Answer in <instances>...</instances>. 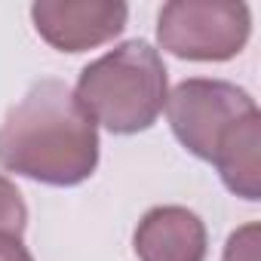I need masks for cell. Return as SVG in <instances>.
I'll return each instance as SVG.
<instances>
[{
    "label": "cell",
    "instance_id": "1",
    "mask_svg": "<svg viewBox=\"0 0 261 261\" xmlns=\"http://www.w3.org/2000/svg\"><path fill=\"white\" fill-rule=\"evenodd\" d=\"M0 166L53 188L83 185L98 166V129L62 80H40L0 123Z\"/></svg>",
    "mask_w": 261,
    "mask_h": 261
},
{
    "label": "cell",
    "instance_id": "2",
    "mask_svg": "<svg viewBox=\"0 0 261 261\" xmlns=\"http://www.w3.org/2000/svg\"><path fill=\"white\" fill-rule=\"evenodd\" d=\"M74 95L92 123H101L108 133H145L157 123L169 95L163 56L148 40H126L80 71Z\"/></svg>",
    "mask_w": 261,
    "mask_h": 261
},
{
    "label": "cell",
    "instance_id": "3",
    "mask_svg": "<svg viewBox=\"0 0 261 261\" xmlns=\"http://www.w3.org/2000/svg\"><path fill=\"white\" fill-rule=\"evenodd\" d=\"M252 16L237 0H172L157 16V40L188 62H227L243 53Z\"/></svg>",
    "mask_w": 261,
    "mask_h": 261
},
{
    "label": "cell",
    "instance_id": "4",
    "mask_svg": "<svg viewBox=\"0 0 261 261\" xmlns=\"http://www.w3.org/2000/svg\"><path fill=\"white\" fill-rule=\"evenodd\" d=\"M252 111H258L255 98L227 80L191 77L166 95V114L175 139L206 163H212L230 126L249 117Z\"/></svg>",
    "mask_w": 261,
    "mask_h": 261
},
{
    "label": "cell",
    "instance_id": "5",
    "mask_svg": "<svg viewBox=\"0 0 261 261\" xmlns=\"http://www.w3.org/2000/svg\"><path fill=\"white\" fill-rule=\"evenodd\" d=\"M126 4L114 0H40L31 7L37 34L59 53H86L126 28Z\"/></svg>",
    "mask_w": 261,
    "mask_h": 261
},
{
    "label": "cell",
    "instance_id": "6",
    "mask_svg": "<svg viewBox=\"0 0 261 261\" xmlns=\"http://www.w3.org/2000/svg\"><path fill=\"white\" fill-rule=\"evenodd\" d=\"M139 261H203L206 224L185 206H154L133 237Z\"/></svg>",
    "mask_w": 261,
    "mask_h": 261
},
{
    "label": "cell",
    "instance_id": "7",
    "mask_svg": "<svg viewBox=\"0 0 261 261\" xmlns=\"http://www.w3.org/2000/svg\"><path fill=\"white\" fill-rule=\"evenodd\" d=\"M224 188L249 203L261 197V114L252 111L221 139L212 157Z\"/></svg>",
    "mask_w": 261,
    "mask_h": 261
},
{
    "label": "cell",
    "instance_id": "8",
    "mask_svg": "<svg viewBox=\"0 0 261 261\" xmlns=\"http://www.w3.org/2000/svg\"><path fill=\"white\" fill-rule=\"evenodd\" d=\"M28 224V206L22 200V191L0 175V233L22 237Z\"/></svg>",
    "mask_w": 261,
    "mask_h": 261
},
{
    "label": "cell",
    "instance_id": "9",
    "mask_svg": "<svg viewBox=\"0 0 261 261\" xmlns=\"http://www.w3.org/2000/svg\"><path fill=\"white\" fill-rule=\"evenodd\" d=\"M224 261H258V224H246L230 233L224 246Z\"/></svg>",
    "mask_w": 261,
    "mask_h": 261
},
{
    "label": "cell",
    "instance_id": "10",
    "mask_svg": "<svg viewBox=\"0 0 261 261\" xmlns=\"http://www.w3.org/2000/svg\"><path fill=\"white\" fill-rule=\"evenodd\" d=\"M0 261H34V258H31V252L25 249L22 237L0 233Z\"/></svg>",
    "mask_w": 261,
    "mask_h": 261
}]
</instances>
